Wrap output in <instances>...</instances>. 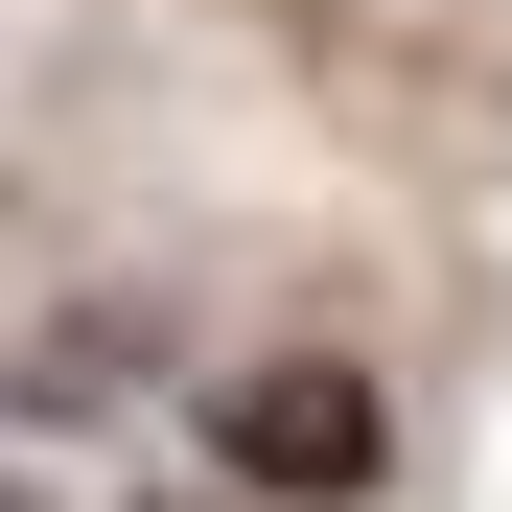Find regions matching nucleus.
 Returning <instances> with one entry per match:
<instances>
[{
  "label": "nucleus",
  "instance_id": "f257e3e1",
  "mask_svg": "<svg viewBox=\"0 0 512 512\" xmlns=\"http://www.w3.org/2000/svg\"><path fill=\"white\" fill-rule=\"evenodd\" d=\"M210 489L233 512H373L396 489V396L350 350H256V373H210Z\"/></svg>",
  "mask_w": 512,
  "mask_h": 512
},
{
  "label": "nucleus",
  "instance_id": "7ed1b4c3",
  "mask_svg": "<svg viewBox=\"0 0 512 512\" xmlns=\"http://www.w3.org/2000/svg\"><path fill=\"white\" fill-rule=\"evenodd\" d=\"M140 512H233V489H140Z\"/></svg>",
  "mask_w": 512,
  "mask_h": 512
},
{
  "label": "nucleus",
  "instance_id": "20e7f679",
  "mask_svg": "<svg viewBox=\"0 0 512 512\" xmlns=\"http://www.w3.org/2000/svg\"><path fill=\"white\" fill-rule=\"evenodd\" d=\"M0 512H47V489H24V466H0Z\"/></svg>",
  "mask_w": 512,
  "mask_h": 512
},
{
  "label": "nucleus",
  "instance_id": "f03ea898",
  "mask_svg": "<svg viewBox=\"0 0 512 512\" xmlns=\"http://www.w3.org/2000/svg\"><path fill=\"white\" fill-rule=\"evenodd\" d=\"M117 396H140V326H117V303H70L47 350H24V419H117Z\"/></svg>",
  "mask_w": 512,
  "mask_h": 512
}]
</instances>
